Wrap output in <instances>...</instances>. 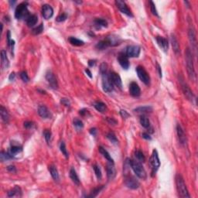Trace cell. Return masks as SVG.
<instances>
[{"mask_svg": "<svg viewBox=\"0 0 198 198\" xmlns=\"http://www.w3.org/2000/svg\"><path fill=\"white\" fill-rule=\"evenodd\" d=\"M185 60H186V68H187L189 78H190V80L195 81V79H196V73H195V70H194L193 54L189 48H186V50H185Z\"/></svg>", "mask_w": 198, "mask_h": 198, "instance_id": "obj_1", "label": "cell"}, {"mask_svg": "<svg viewBox=\"0 0 198 198\" xmlns=\"http://www.w3.org/2000/svg\"><path fill=\"white\" fill-rule=\"evenodd\" d=\"M128 162L129 166H131V168L132 169V170L134 171V173L139 178L142 179V180L146 179L147 174H146V170L143 168V166L141 164L140 162L133 160H128Z\"/></svg>", "mask_w": 198, "mask_h": 198, "instance_id": "obj_2", "label": "cell"}, {"mask_svg": "<svg viewBox=\"0 0 198 198\" xmlns=\"http://www.w3.org/2000/svg\"><path fill=\"white\" fill-rule=\"evenodd\" d=\"M176 189L178 191L179 196L180 197L187 198L190 197V194L188 193V190L186 188V183L184 182L183 178L180 174H177L176 177Z\"/></svg>", "mask_w": 198, "mask_h": 198, "instance_id": "obj_3", "label": "cell"}, {"mask_svg": "<svg viewBox=\"0 0 198 198\" xmlns=\"http://www.w3.org/2000/svg\"><path fill=\"white\" fill-rule=\"evenodd\" d=\"M28 3L26 2H23L17 6L15 11V17L17 20H26L30 16V12L27 9Z\"/></svg>", "mask_w": 198, "mask_h": 198, "instance_id": "obj_4", "label": "cell"}, {"mask_svg": "<svg viewBox=\"0 0 198 198\" xmlns=\"http://www.w3.org/2000/svg\"><path fill=\"white\" fill-rule=\"evenodd\" d=\"M102 88L104 91L107 92V93H109V92H112L114 89V84L112 82V81L110 79V77H109V72H106L104 74H102Z\"/></svg>", "mask_w": 198, "mask_h": 198, "instance_id": "obj_5", "label": "cell"}, {"mask_svg": "<svg viewBox=\"0 0 198 198\" xmlns=\"http://www.w3.org/2000/svg\"><path fill=\"white\" fill-rule=\"evenodd\" d=\"M150 165L152 166V173L153 176L154 174H156V171L160 166V160L159 158L158 152L156 149L152 151V156L150 157Z\"/></svg>", "mask_w": 198, "mask_h": 198, "instance_id": "obj_6", "label": "cell"}, {"mask_svg": "<svg viewBox=\"0 0 198 198\" xmlns=\"http://www.w3.org/2000/svg\"><path fill=\"white\" fill-rule=\"evenodd\" d=\"M136 73L139 78L146 85H149L150 83V77L145 68L142 66H138L136 67Z\"/></svg>", "mask_w": 198, "mask_h": 198, "instance_id": "obj_7", "label": "cell"}, {"mask_svg": "<svg viewBox=\"0 0 198 198\" xmlns=\"http://www.w3.org/2000/svg\"><path fill=\"white\" fill-rule=\"evenodd\" d=\"M124 53L128 57H138L140 54V47L136 45H130L126 47Z\"/></svg>", "mask_w": 198, "mask_h": 198, "instance_id": "obj_8", "label": "cell"}, {"mask_svg": "<svg viewBox=\"0 0 198 198\" xmlns=\"http://www.w3.org/2000/svg\"><path fill=\"white\" fill-rule=\"evenodd\" d=\"M125 186L128 188L132 189V190H136L139 188V183L134 176H126L125 178Z\"/></svg>", "mask_w": 198, "mask_h": 198, "instance_id": "obj_9", "label": "cell"}, {"mask_svg": "<svg viewBox=\"0 0 198 198\" xmlns=\"http://www.w3.org/2000/svg\"><path fill=\"white\" fill-rule=\"evenodd\" d=\"M115 4L118 7V9L120 10L121 12L123 13V14H125L126 16H130V17H132V13L131 12V10L128 9V6L126 5V3L122 0H116L115 1Z\"/></svg>", "mask_w": 198, "mask_h": 198, "instance_id": "obj_10", "label": "cell"}, {"mask_svg": "<svg viewBox=\"0 0 198 198\" xmlns=\"http://www.w3.org/2000/svg\"><path fill=\"white\" fill-rule=\"evenodd\" d=\"M189 35V40H190V44L192 46V49L196 52L197 51V38H196V34H195V30L193 26V24L190 25L188 31Z\"/></svg>", "mask_w": 198, "mask_h": 198, "instance_id": "obj_11", "label": "cell"}, {"mask_svg": "<svg viewBox=\"0 0 198 198\" xmlns=\"http://www.w3.org/2000/svg\"><path fill=\"white\" fill-rule=\"evenodd\" d=\"M180 85H181V88H182V90L183 91L184 95L187 98V99L192 102L193 99H194V94H193L192 91L190 90V88H189V86L186 83L183 81V79H180Z\"/></svg>", "mask_w": 198, "mask_h": 198, "instance_id": "obj_12", "label": "cell"}, {"mask_svg": "<svg viewBox=\"0 0 198 198\" xmlns=\"http://www.w3.org/2000/svg\"><path fill=\"white\" fill-rule=\"evenodd\" d=\"M118 61L123 69L128 70L129 67V61H128V57L126 56L124 52H121L118 54Z\"/></svg>", "mask_w": 198, "mask_h": 198, "instance_id": "obj_13", "label": "cell"}, {"mask_svg": "<svg viewBox=\"0 0 198 198\" xmlns=\"http://www.w3.org/2000/svg\"><path fill=\"white\" fill-rule=\"evenodd\" d=\"M45 78H46V80L47 81V82L49 83L51 88H54V89H57L58 88L57 81L56 77L53 74L52 71H50V70L47 71Z\"/></svg>", "mask_w": 198, "mask_h": 198, "instance_id": "obj_14", "label": "cell"}, {"mask_svg": "<svg viewBox=\"0 0 198 198\" xmlns=\"http://www.w3.org/2000/svg\"><path fill=\"white\" fill-rule=\"evenodd\" d=\"M109 77H110V79L112 81V82L113 83V84H115L118 88L122 89V79H121V77L119 76V74L112 71V72H109Z\"/></svg>", "mask_w": 198, "mask_h": 198, "instance_id": "obj_15", "label": "cell"}, {"mask_svg": "<svg viewBox=\"0 0 198 198\" xmlns=\"http://www.w3.org/2000/svg\"><path fill=\"white\" fill-rule=\"evenodd\" d=\"M42 15L45 20H49L54 15V9L50 5H44L42 8Z\"/></svg>", "mask_w": 198, "mask_h": 198, "instance_id": "obj_16", "label": "cell"}, {"mask_svg": "<svg viewBox=\"0 0 198 198\" xmlns=\"http://www.w3.org/2000/svg\"><path fill=\"white\" fill-rule=\"evenodd\" d=\"M176 132H177V136H178L179 142L181 145H185L186 143V136L184 130L181 127L180 124L177 125L176 126Z\"/></svg>", "mask_w": 198, "mask_h": 198, "instance_id": "obj_17", "label": "cell"}, {"mask_svg": "<svg viewBox=\"0 0 198 198\" xmlns=\"http://www.w3.org/2000/svg\"><path fill=\"white\" fill-rule=\"evenodd\" d=\"M129 93L132 96L139 97L141 94V90L139 86L136 82H131L129 85Z\"/></svg>", "mask_w": 198, "mask_h": 198, "instance_id": "obj_18", "label": "cell"}, {"mask_svg": "<svg viewBox=\"0 0 198 198\" xmlns=\"http://www.w3.org/2000/svg\"><path fill=\"white\" fill-rule=\"evenodd\" d=\"M156 40L160 48H162V50L164 52H167L169 48L168 40H166V38H164V37H162V36H156Z\"/></svg>", "mask_w": 198, "mask_h": 198, "instance_id": "obj_19", "label": "cell"}, {"mask_svg": "<svg viewBox=\"0 0 198 198\" xmlns=\"http://www.w3.org/2000/svg\"><path fill=\"white\" fill-rule=\"evenodd\" d=\"M38 114L43 118H50L51 113L45 105H40L38 108Z\"/></svg>", "mask_w": 198, "mask_h": 198, "instance_id": "obj_20", "label": "cell"}, {"mask_svg": "<svg viewBox=\"0 0 198 198\" xmlns=\"http://www.w3.org/2000/svg\"><path fill=\"white\" fill-rule=\"evenodd\" d=\"M106 171H107V176H108V180H113V179L115 177L116 171H115V168L114 166V163L108 162V164H107Z\"/></svg>", "mask_w": 198, "mask_h": 198, "instance_id": "obj_21", "label": "cell"}, {"mask_svg": "<svg viewBox=\"0 0 198 198\" xmlns=\"http://www.w3.org/2000/svg\"><path fill=\"white\" fill-rule=\"evenodd\" d=\"M1 65L3 69H7L9 66V62L8 57L5 50H2L1 51Z\"/></svg>", "mask_w": 198, "mask_h": 198, "instance_id": "obj_22", "label": "cell"}, {"mask_svg": "<svg viewBox=\"0 0 198 198\" xmlns=\"http://www.w3.org/2000/svg\"><path fill=\"white\" fill-rule=\"evenodd\" d=\"M171 44H172L173 49L174 53L178 55L180 53V44H179L178 40L176 38V36L174 35H171Z\"/></svg>", "mask_w": 198, "mask_h": 198, "instance_id": "obj_23", "label": "cell"}, {"mask_svg": "<svg viewBox=\"0 0 198 198\" xmlns=\"http://www.w3.org/2000/svg\"><path fill=\"white\" fill-rule=\"evenodd\" d=\"M26 22L29 27H33L36 24V22H38V17L36 15H30L28 18L26 19Z\"/></svg>", "mask_w": 198, "mask_h": 198, "instance_id": "obj_24", "label": "cell"}, {"mask_svg": "<svg viewBox=\"0 0 198 198\" xmlns=\"http://www.w3.org/2000/svg\"><path fill=\"white\" fill-rule=\"evenodd\" d=\"M98 150H99V152H100L101 154H102V156H104V158L108 160V162H111V163H114V160H113V159L112 158V156H110V154L108 153V152L107 151L106 149H105L103 148V147H102V146H100V147L98 148Z\"/></svg>", "mask_w": 198, "mask_h": 198, "instance_id": "obj_25", "label": "cell"}, {"mask_svg": "<svg viewBox=\"0 0 198 198\" xmlns=\"http://www.w3.org/2000/svg\"><path fill=\"white\" fill-rule=\"evenodd\" d=\"M22 196V190L20 186H16L12 190H9L8 192V197H21Z\"/></svg>", "mask_w": 198, "mask_h": 198, "instance_id": "obj_26", "label": "cell"}, {"mask_svg": "<svg viewBox=\"0 0 198 198\" xmlns=\"http://www.w3.org/2000/svg\"><path fill=\"white\" fill-rule=\"evenodd\" d=\"M0 115H1L2 120L5 123H8L9 120V115L8 112L6 110V108H5L2 105L0 107Z\"/></svg>", "mask_w": 198, "mask_h": 198, "instance_id": "obj_27", "label": "cell"}, {"mask_svg": "<svg viewBox=\"0 0 198 198\" xmlns=\"http://www.w3.org/2000/svg\"><path fill=\"white\" fill-rule=\"evenodd\" d=\"M48 170L53 179L55 181H58L59 180V173H58L57 169L56 168V166H54V165H50V166H49Z\"/></svg>", "mask_w": 198, "mask_h": 198, "instance_id": "obj_28", "label": "cell"}, {"mask_svg": "<svg viewBox=\"0 0 198 198\" xmlns=\"http://www.w3.org/2000/svg\"><path fill=\"white\" fill-rule=\"evenodd\" d=\"M22 146H20V145H13V146L12 145V146H11V148H10L9 152L10 154L14 157V156H16V155L19 154L20 152H22Z\"/></svg>", "mask_w": 198, "mask_h": 198, "instance_id": "obj_29", "label": "cell"}, {"mask_svg": "<svg viewBox=\"0 0 198 198\" xmlns=\"http://www.w3.org/2000/svg\"><path fill=\"white\" fill-rule=\"evenodd\" d=\"M70 177L71 179L73 182L76 185H80V180H79V177H78V174H77L76 170H74V168H71L70 170Z\"/></svg>", "mask_w": 198, "mask_h": 198, "instance_id": "obj_30", "label": "cell"}, {"mask_svg": "<svg viewBox=\"0 0 198 198\" xmlns=\"http://www.w3.org/2000/svg\"><path fill=\"white\" fill-rule=\"evenodd\" d=\"M94 107L95 108V109L97 111H98L99 112H102V113H104L107 110V107L105 105V104L102 102H95L94 104Z\"/></svg>", "mask_w": 198, "mask_h": 198, "instance_id": "obj_31", "label": "cell"}, {"mask_svg": "<svg viewBox=\"0 0 198 198\" xmlns=\"http://www.w3.org/2000/svg\"><path fill=\"white\" fill-rule=\"evenodd\" d=\"M68 40H69V42L71 45L73 46H83L84 44V42L83 40H81L79 39L76 38V37H74V36H70L68 38Z\"/></svg>", "mask_w": 198, "mask_h": 198, "instance_id": "obj_32", "label": "cell"}, {"mask_svg": "<svg viewBox=\"0 0 198 198\" xmlns=\"http://www.w3.org/2000/svg\"><path fill=\"white\" fill-rule=\"evenodd\" d=\"M108 46H110V44H109L108 39L106 38L103 40H101L100 42H98L96 45V48H98V50H104Z\"/></svg>", "mask_w": 198, "mask_h": 198, "instance_id": "obj_33", "label": "cell"}, {"mask_svg": "<svg viewBox=\"0 0 198 198\" xmlns=\"http://www.w3.org/2000/svg\"><path fill=\"white\" fill-rule=\"evenodd\" d=\"M135 112H138V113H149V112H152V108L151 106H142L139 107V108L135 109Z\"/></svg>", "mask_w": 198, "mask_h": 198, "instance_id": "obj_34", "label": "cell"}, {"mask_svg": "<svg viewBox=\"0 0 198 198\" xmlns=\"http://www.w3.org/2000/svg\"><path fill=\"white\" fill-rule=\"evenodd\" d=\"M14 157L12 156V155L10 154L9 152H4V151H2L1 153H0V159H1V161L2 162H4V161H6V160H9L13 159Z\"/></svg>", "mask_w": 198, "mask_h": 198, "instance_id": "obj_35", "label": "cell"}, {"mask_svg": "<svg viewBox=\"0 0 198 198\" xmlns=\"http://www.w3.org/2000/svg\"><path fill=\"white\" fill-rule=\"evenodd\" d=\"M140 124L142 127H144L145 128H149L150 126V122L149 120V118L145 115H142L140 117Z\"/></svg>", "mask_w": 198, "mask_h": 198, "instance_id": "obj_36", "label": "cell"}, {"mask_svg": "<svg viewBox=\"0 0 198 198\" xmlns=\"http://www.w3.org/2000/svg\"><path fill=\"white\" fill-rule=\"evenodd\" d=\"M94 23L95 25L99 27H107L108 26V22H107L106 20H103V19L101 18H97L94 20Z\"/></svg>", "mask_w": 198, "mask_h": 198, "instance_id": "obj_37", "label": "cell"}, {"mask_svg": "<svg viewBox=\"0 0 198 198\" xmlns=\"http://www.w3.org/2000/svg\"><path fill=\"white\" fill-rule=\"evenodd\" d=\"M44 136L45 140H46L47 144H50V141H51V138H52V133L49 129H45L44 132Z\"/></svg>", "mask_w": 198, "mask_h": 198, "instance_id": "obj_38", "label": "cell"}, {"mask_svg": "<svg viewBox=\"0 0 198 198\" xmlns=\"http://www.w3.org/2000/svg\"><path fill=\"white\" fill-rule=\"evenodd\" d=\"M107 138L109 139V141H110L112 143H113V144H118V139H117V137L115 136V135L112 132H108V134H107Z\"/></svg>", "mask_w": 198, "mask_h": 198, "instance_id": "obj_39", "label": "cell"}, {"mask_svg": "<svg viewBox=\"0 0 198 198\" xmlns=\"http://www.w3.org/2000/svg\"><path fill=\"white\" fill-rule=\"evenodd\" d=\"M135 156H136V159L138 160L139 162H145L146 158H145L144 154L142 153V151H140V150H137V151H136V152H135Z\"/></svg>", "mask_w": 198, "mask_h": 198, "instance_id": "obj_40", "label": "cell"}, {"mask_svg": "<svg viewBox=\"0 0 198 198\" xmlns=\"http://www.w3.org/2000/svg\"><path fill=\"white\" fill-rule=\"evenodd\" d=\"M103 188H104V186H98V187L93 189V190H91V194H89L88 197H97V195L101 192V190H102Z\"/></svg>", "mask_w": 198, "mask_h": 198, "instance_id": "obj_41", "label": "cell"}, {"mask_svg": "<svg viewBox=\"0 0 198 198\" xmlns=\"http://www.w3.org/2000/svg\"><path fill=\"white\" fill-rule=\"evenodd\" d=\"M74 125L75 126V128H76L78 130L82 129L83 127H84V124H83L82 121H81L80 119H78V118H74Z\"/></svg>", "mask_w": 198, "mask_h": 198, "instance_id": "obj_42", "label": "cell"}, {"mask_svg": "<svg viewBox=\"0 0 198 198\" xmlns=\"http://www.w3.org/2000/svg\"><path fill=\"white\" fill-rule=\"evenodd\" d=\"M93 169H94V173L96 175L97 178H98V180H101L102 177V171H101L100 167H99L98 165H94V166H93Z\"/></svg>", "mask_w": 198, "mask_h": 198, "instance_id": "obj_43", "label": "cell"}, {"mask_svg": "<svg viewBox=\"0 0 198 198\" xmlns=\"http://www.w3.org/2000/svg\"><path fill=\"white\" fill-rule=\"evenodd\" d=\"M43 31H44V25L40 24L37 27L34 28L33 30H32V33L33 34V35H39V34H40L41 33H43Z\"/></svg>", "mask_w": 198, "mask_h": 198, "instance_id": "obj_44", "label": "cell"}, {"mask_svg": "<svg viewBox=\"0 0 198 198\" xmlns=\"http://www.w3.org/2000/svg\"><path fill=\"white\" fill-rule=\"evenodd\" d=\"M60 151H61V152H62V154L64 155L66 158H68L67 150V148H66V145H65V143H64V142H61V143H60Z\"/></svg>", "mask_w": 198, "mask_h": 198, "instance_id": "obj_45", "label": "cell"}, {"mask_svg": "<svg viewBox=\"0 0 198 198\" xmlns=\"http://www.w3.org/2000/svg\"><path fill=\"white\" fill-rule=\"evenodd\" d=\"M149 4H150V10H151V12H152L154 16H159L158 12H157V10H156V5L154 4V2H152V1H150Z\"/></svg>", "mask_w": 198, "mask_h": 198, "instance_id": "obj_46", "label": "cell"}, {"mask_svg": "<svg viewBox=\"0 0 198 198\" xmlns=\"http://www.w3.org/2000/svg\"><path fill=\"white\" fill-rule=\"evenodd\" d=\"M20 78H21V79L26 83L28 82L29 80H30L28 74H27V73H26V71H22V72L20 73Z\"/></svg>", "mask_w": 198, "mask_h": 198, "instance_id": "obj_47", "label": "cell"}, {"mask_svg": "<svg viewBox=\"0 0 198 198\" xmlns=\"http://www.w3.org/2000/svg\"><path fill=\"white\" fill-rule=\"evenodd\" d=\"M108 72V65L105 63H102L100 66V73L101 74Z\"/></svg>", "mask_w": 198, "mask_h": 198, "instance_id": "obj_48", "label": "cell"}, {"mask_svg": "<svg viewBox=\"0 0 198 198\" xmlns=\"http://www.w3.org/2000/svg\"><path fill=\"white\" fill-rule=\"evenodd\" d=\"M67 18V15L66 13H62V14H60V16H58L57 17L56 20L57 22H63L64 20H66Z\"/></svg>", "mask_w": 198, "mask_h": 198, "instance_id": "obj_49", "label": "cell"}, {"mask_svg": "<svg viewBox=\"0 0 198 198\" xmlns=\"http://www.w3.org/2000/svg\"><path fill=\"white\" fill-rule=\"evenodd\" d=\"M60 103L63 104V105H64V106H70V100L68 99V98H61V100H60Z\"/></svg>", "mask_w": 198, "mask_h": 198, "instance_id": "obj_50", "label": "cell"}, {"mask_svg": "<svg viewBox=\"0 0 198 198\" xmlns=\"http://www.w3.org/2000/svg\"><path fill=\"white\" fill-rule=\"evenodd\" d=\"M34 124L32 122H24V127L26 129H30L33 127Z\"/></svg>", "mask_w": 198, "mask_h": 198, "instance_id": "obj_51", "label": "cell"}, {"mask_svg": "<svg viewBox=\"0 0 198 198\" xmlns=\"http://www.w3.org/2000/svg\"><path fill=\"white\" fill-rule=\"evenodd\" d=\"M120 115H122V118H127L128 117H129V114H128V112H126V111H125V110H121L120 111Z\"/></svg>", "mask_w": 198, "mask_h": 198, "instance_id": "obj_52", "label": "cell"}, {"mask_svg": "<svg viewBox=\"0 0 198 198\" xmlns=\"http://www.w3.org/2000/svg\"><path fill=\"white\" fill-rule=\"evenodd\" d=\"M142 138L146 139V140H151V139H152L150 135L149 134V133H147V132H143V133L142 134Z\"/></svg>", "mask_w": 198, "mask_h": 198, "instance_id": "obj_53", "label": "cell"}, {"mask_svg": "<svg viewBox=\"0 0 198 198\" xmlns=\"http://www.w3.org/2000/svg\"><path fill=\"white\" fill-rule=\"evenodd\" d=\"M156 69H157V71L159 73V75H160V78H162V70H161V67L159 65L158 63H156Z\"/></svg>", "mask_w": 198, "mask_h": 198, "instance_id": "obj_54", "label": "cell"}, {"mask_svg": "<svg viewBox=\"0 0 198 198\" xmlns=\"http://www.w3.org/2000/svg\"><path fill=\"white\" fill-rule=\"evenodd\" d=\"M7 170H8V171H9V172H11V173L16 172V167H15L14 166H9L8 167H7Z\"/></svg>", "mask_w": 198, "mask_h": 198, "instance_id": "obj_55", "label": "cell"}, {"mask_svg": "<svg viewBox=\"0 0 198 198\" xmlns=\"http://www.w3.org/2000/svg\"><path fill=\"white\" fill-rule=\"evenodd\" d=\"M107 121H108V122H109V124L111 125H115L117 124V122H116L115 119H113L112 118H107Z\"/></svg>", "mask_w": 198, "mask_h": 198, "instance_id": "obj_56", "label": "cell"}, {"mask_svg": "<svg viewBox=\"0 0 198 198\" xmlns=\"http://www.w3.org/2000/svg\"><path fill=\"white\" fill-rule=\"evenodd\" d=\"M95 64H96V60H91L88 61V65H89V67H94L95 65Z\"/></svg>", "mask_w": 198, "mask_h": 198, "instance_id": "obj_57", "label": "cell"}, {"mask_svg": "<svg viewBox=\"0 0 198 198\" xmlns=\"http://www.w3.org/2000/svg\"><path fill=\"white\" fill-rule=\"evenodd\" d=\"M87 113H88V111H87L86 109H82V110H81L80 112H79V114L82 116H84Z\"/></svg>", "mask_w": 198, "mask_h": 198, "instance_id": "obj_58", "label": "cell"}, {"mask_svg": "<svg viewBox=\"0 0 198 198\" xmlns=\"http://www.w3.org/2000/svg\"><path fill=\"white\" fill-rule=\"evenodd\" d=\"M15 76H16L15 73H13V72L11 73V74H10V75H9V80L11 81H13V80H14Z\"/></svg>", "mask_w": 198, "mask_h": 198, "instance_id": "obj_59", "label": "cell"}, {"mask_svg": "<svg viewBox=\"0 0 198 198\" xmlns=\"http://www.w3.org/2000/svg\"><path fill=\"white\" fill-rule=\"evenodd\" d=\"M96 132H97V130L96 128H91L90 129V133L92 135V136H95L96 135Z\"/></svg>", "mask_w": 198, "mask_h": 198, "instance_id": "obj_60", "label": "cell"}, {"mask_svg": "<svg viewBox=\"0 0 198 198\" xmlns=\"http://www.w3.org/2000/svg\"><path fill=\"white\" fill-rule=\"evenodd\" d=\"M85 72H86V74H88V76L89 77V78H92L91 72L90 70H89V69H86V70H85Z\"/></svg>", "mask_w": 198, "mask_h": 198, "instance_id": "obj_61", "label": "cell"}]
</instances>
